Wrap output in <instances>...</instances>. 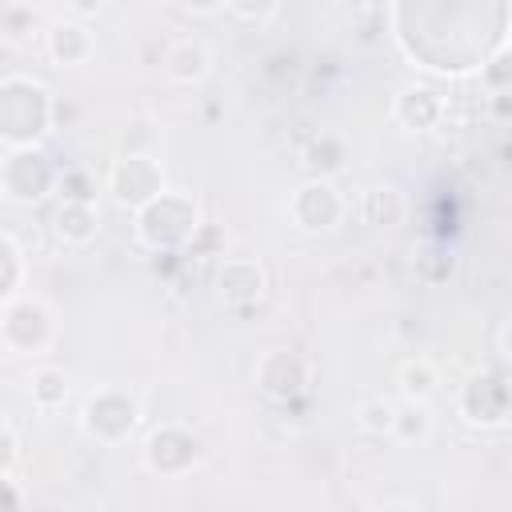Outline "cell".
<instances>
[{
  "label": "cell",
  "instance_id": "cell-1",
  "mask_svg": "<svg viewBox=\"0 0 512 512\" xmlns=\"http://www.w3.org/2000/svg\"><path fill=\"white\" fill-rule=\"evenodd\" d=\"M52 92L32 76L0 80V140L4 148H28L52 128Z\"/></svg>",
  "mask_w": 512,
  "mask_h": 512
},
{
  "label": "cell",
  "instance_id": "cell-2",
  "mask_svg": "<svg viewBox=\"0 0 512 512\" xmlns=\"http://www.w3.org/2000/svg\"><path fill=\"white\" fill-rule=\"evenodd\" d=\"M200 228V212H196V200L184 196V192H172L164 188L156 200H148L140 212H136V236L148 244V248H180L196 236Z\"/></svg>",
  "mask_w": 512,
  "mask_h": 512
},
{
  "label": "cell",
  "instance_id": "cell-3",
  "mask_svg": "<svg viewBox=\"0 0 512 512\" xmlns=\"http://www.w3.org/2000/svg\"><path fill=\"white\" fill-rule=\"evenodd\" d=\"M56 168L48 164V156L28 144V148H4L0 160V192L12 204H36L56 188Z\"/></svg>",
  "mask_w": 512,
  "mask_h": 512
},
{
  "label": "cell",
  "instance_id": "cell-4",
  "mask_svg": "<svg viewBox=\"0 0 512 512\" xmlns=\"http://www.w3.org/2000/svg\"><path fill=\"white\" fill-rule=\"evenodd\" d=\"M52 340V312L32 300V296H16L4 300L0 308V344L12 356H36L44 352Z\"/></svg>",
  "mask_w": 512,
  "mask_h": 512
},
{
  "label": "cell",
  "instance_id": "cell-5",
  "mask_svg": "<svg viewBox=\"0 0 512 512\" xmlns=\"http://www.w3.org/2000/svg\"><path fill=\"white\" fill-rule=\"evenodd\" d=\"M108 192L120 208L140 212L148 200L164 192V168L152 152H124L108 172Z\"/></svg>",
  "mask_w": 512,
  "mask_h": 512
},
{
  "label": "cell",
  "instance_id": "cell-6",
  "mask_svg": "<svg viewBox=\"0 0 512 512\" xmlns=\"http://www.w3.org/2000/svg\"><path fill=\"white\" fill-rule=\"evenodd\" d=\"M136 420H140V404L128 392H120V388H100L84 404V432L96 436L100 444L128 440V432L136 428Z\"/></svg>",
  "mask_w": 512,
  "mask_h": 512
},
{
  "label": "cell",
  "instance_id": "cell-7",
  "mask_svg": "<svg viewBox=\"0 0 512 512\" xmlns=\"http://www.w3.org/2000/svg\"><path fill=\"white\" fill-rule=\"evenodd\" d=\"M200 460V440L180 424H160L144 440V468L156 476H184Z\"/></svg>",
  "mask_w": 512,
  "mask_h": 512
},
{
  "label": "cell",
  "instance_id": "cell-8",
  "mask_svg": "<svg viewBox=\"0 0 512 512\" xmlns=\"http://www.w3.org/2000/svg\"><path fill=\"white\" fill-rule=\"evenodd\" d=\"M340 212H344V204H340L336 188H332L324 176L304 180V184L292 192V200H288V216H292L296 228H304V232H328V228H336Z\"/></svg>",
  "mask_w": 512,
  "mask_h": 512
},
{
  "label": "cell",
  "instance_id": "cell-9",
  "mask_svg": "<svg viewBox=\"0 0 512 512\" xmlns=\"http://www.w3.org/2000/svg\"><path fill=\"white\" fill-rule=\"evenodd\" d=\"M508 408H512V388L500 376H492V372L472 376L464 384V392H460V412H464L468 424H480V428L504 424Z\"/></svg>",
  "mask_w": 512,
  "mask_h": 512
},
{
  "label": "cell",
  "instance_id": "cell-10",
  "mask_svg": "<svg viewBox=\"0 0 512 512\" xmlns=\"http://www.w3.org/2000/svg\"><path fill=\"white\" fill-rule=\"evenodd\" d=\"M256 388L272 400H292L308 388V364L288 348L264 352L260 364H256Z\"/></svg>",
  "mask_w": 512,
  "mask_h": 512
},
{
  "label": "cell",
  "instance_id": "cell-11",
  "mask_svg": "<svg viewBox=\"0 0 512 512\" xmlns=\"http://www.w3.org/2000/svg\"><path fill=\"white\" fill-rule=\"evenodd\" d=\"M264 268L256 260H224L216 268V296L228 308H248L264 296Z\"/></svg>",
  "mask_w": 512,
  "mask_h": 512
},
{
  "label": "cell",
  "instance_id": "cell-12",
  "mask_svg": "<svg viewBox=\"0 0 512 512\" xmlns=\"http://www.w3.org/2000/svg\"><path fill=\"white\" fill-rule=\"evenodd\" d=\"M44 48L56 64H84L92 56V32L80 20H56L44 32Z\"/></svg>",
  "mask_w": 512,
  "mask_h": 512
},
{
  "label": "cell",
  "instance_id": "cell-13",
  "mask_svg": "<svg viewBox=\"0 0 512 512\" xmlns=\"http://www.w3.org/2000/svg\"><path fill=\"white\" fill-rule=\"evenodd\" d=\"M396 120L404 124V128H412V132H428V128H436V120L444 116V104H440V96L432 92V88H404L400 96H396Z\"/></svg>",
  "mask_w": 512,
  "mask_h": 512
},
{
  "label": "cell",
  "instance_id": "cell-14",
  "mask_svg": "<svg viewBox=\"0 0 512 512\" xmlns=\"http://www.w3.org/2000/svg\"><path fill=\"white\" fill-rule=\"evenodd\" d=\"M208 68H212V56H208V48L200 40H176L164 52V72L176 84H200L208 76Z\"/></svg>",
  "mask_w": 512,
  "mask_h": 512
},
{
  "label": "cell",
  "instance_id": "cell-15",
  "mask_svg": "<svg viewBox=\"0 0 512 512\" xmlns=\"http://www.w3.org/2000/svg\"><path fill=\"white\" fill-rule=\"evenodd\" d=\"M100 228V216H96V204H80V200H60L56 212H52V232L64 240V244H88Z\"/></svg>",
  "mask_w": 512,
  "mask_h": 512
},
{
  "label": "cell",
  "instance_id": "cell-16",
  "mask_svg": "<svg viewBox=\"0 0 512 512\" xmlns=\"http://www.w3.org/2000/svg\"><path fill=\"white\" fill-rule=\"evenodd\" d=\"M404 212H408V204H404V196H400L396 184H376L364 196V220L372 228H396L404 220Z\"/></svg>",
  "mask_w": 512,
  "mask_h": 512
},
{
  "label": "cell",
  "instance_id": "cell-17",
  "mask_svg": "<svg viewBox=\"0 0 512 512\" xmlns=\"http://www.w3.org/2000/svg\"><path fill=\"white\" fill-rule=\"evenodd\" d=\"M28 396H32V404L44 408V412L60 408V404L68 400V376H64V368H52V364L32 368V376H28Z\"/></svg>",
  "mask_w": 512,
  "mask_h": 512
},
{
  "label": "cell",
  "instance_id": "cell-18",
  "mask_svg": "<svg viewBox=\"0 0 512 512\" xmlns=\"http://www.w3.org/2000/svg\"><path fill=\"white\" fill-rule=\"evenodd\" d=\"M428 432H432V416H428L424 400L396 404V416H392V440L396 444H420V440H428Z\"/></svg>",
  "mask_w": 512,
  "mask_h": 512
},
{
  "label": "cell",
  "instance_id": "cell-19",
  "mask_svg": "<svg viewBox=\"0 0 512 512\" xmlns=\"http://www.w3.org/2000/svg\"><path fill=\"white\" fill-rule=\"evenodd\" d=\"M304 164H308V172L312 176H336L340 168H344V140L340 136H332V132H320L308 148H304Z\"/></svg>",
  "mask_w": 512,
  "mask_h": 512
},
{
  "label": "cell",
  "instance_id": "cell-20",
  "mask_svg": "<svg viewBox=\"0 0 512 512\" xmlns=\"http://www.w3.org/2000/svg\"><path fill=\"white\" fill-rule=\"evenodd\" d=\"M0 264H4V272H0V300H16L20 284H24V248L16 244L12 232L0 236Z\"/></svg>",
  "mask_w": 512,
  "mask_h": 512
},
{
  "label": "cell",
  "instance_id": "cell-21",
  "mask_svg": "<svg viewBox=\"0 0 512 512\" xmlns=\"http://www.w3.org/2000/svg\"><path fill=\"white\" fill-rule=\"evenodd\" d=\"M432 392H436V368H432L428 360H408V364L400 368V396L428 404Z\"/></svg>",
  "mask_w": 512,
  "mask_h": 512
},
{
  "label": "cell",
  "instance_id": "cell-22",
  "mask_svg": "<svg viewBox=\"0 0 512 512\" xmlns=\"http://www.w3.org/2000/svg\"><path fill=\"white\" fill-rule=\"evenodd\" d=\"M392 416H396V404L376 396V400H364L360 412H356V424L368 432V436H392Z\"/></svg>",
  "mask_w": 512,
  "mask_h": 512
},
{
  "label": "cell",
  "instance_id": "cell-23",
  "mask_svg": "<svg viewBox=\"0 0 512 512\" xmlns=\"http://www.w3.org/2000/svg\"><path fill=\"white\" fill-rule=\"evenodd\" d=\"M56 188H60V200H80V204H92V200H96V184H92V176H88L84 168L60 172Z\"/></svg>",
  "mask_w": 512,
  "mask_h": 512
},
{
  "label": "cell",
  "instance_id": "cell-24",
  "mask_svg": "<svg viewBox=\"0 0 512 512\" xmlns=\"http://www.w3.org/2000/svg\"><path fill=\"white\" fill-rule=\"evenodd\" d=\"M480 76L496 92H512V48H500L488 64H480Z\"/></svg>",
  "mask_w": 512,
  "mask_h": 512
},
{
  "label": "cell",
  "instance_id": "cell-25",
  "mask_svg": "<svg viewBox=\"0 0 512 512\" xmlns=\"http://www.w3.org/2000/svg\"><path fill=\"white\" fill-rule=\"evenodd\" d=\"M220 248H224V232L212 228V224H200L196 236L188 240V252L192 256H220Z\"/></svg>",
  "mask_w": 512,
  "mask_h": 512
},
{
  "label": "cell",
  "instance_id": "cell-26",
  "mask_svg": "<svg viewBox=\"0 0 512 512\" xmlns=\"http://www.w3.org/2000/svg\"><path fill=\"white\" fill-rule=\"evenodd\" d=\"M280 8V0H228V12L240 20H264Z\"/></svg>",
  "mask_w": 512,
  "mask_h": 512
},
{
  "label": "cell",
  "instance_id": "cell-27",
  "mask_svg": "<svg viewBox=\"0 0 512 512\" xmlns=\"http://www.w3.org/2000/svg\"><path fill=\"white\" fill-rule=\"evenodd\" d=\"M0 448H4V460H0V480H4V476L16 472V460H20V440H16V428H12V424H4Z\"/></svg>",
  "mask_w": 512,
  "mask_h": 512
},
{
  "label": "cell",
  "instance_id": "cell-28",
  "mask_svg": "<svg viewBox=\"0 0 512 512\" xmlns=\"http://www.w3.org/2000/svg\"><path fill=\"white\" fill-rule=\"evenodd\" d=\"M188 12H196V16H212V12H220V8H228V0H180Z\"/></svg>",
  "mask_w": 512,
  "mask_h": 512
},
{
  "label": "cell",
  "instance_id": "cell-29",
  "mask_svg": "<svg viewBox=\"0 0 512 512\" xmlns=\"http://www.w3.org/2000/svg\"><path fill=\"white\" fill-rule=\"evenodd\" d=\"M64 4H68L76 16H96V12H100L108 0H64Z\"/></svg>",
  "mask_w": 512,
  "mask_h": 512
},
{
  "label": "cell",
  "instance_id": "cell-30",
  "mask_svg": "<svg viewBox=\"0 0 512 512\" xmlns=\"http://www.w3.org/2000/svg\"><path fill=\"white\" fill-rule=\"evenodd\" d=\"M500 348H504V356L512 360V320L504 324V332H500Z\"/></svg>",
  "mask_w": 512,
  "mask_h": 512
},
{
  "label": "cell",
  "instance_id": "cell-31",
  "mask_svg": "<svg viewBox=\"0 0 512 512\" xmlns=\"http://www.w3.org/2000/svg\"><path fill=\"white\" fill-rule=\"evenodd\" d=\"M508 48H512V40H508Z\"/></svg>",
  "mask_w": 512,
  "mask_h": 512
}]
</instances>
